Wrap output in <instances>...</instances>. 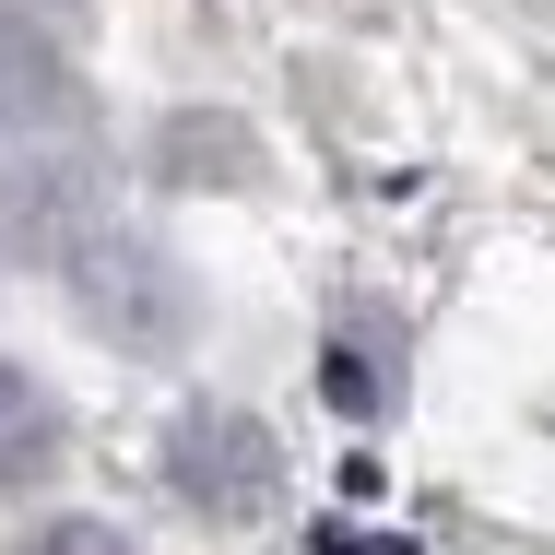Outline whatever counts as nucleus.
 <instances>
[{"instance_id": "obj_1", "label": "nucleus", "mask_w": 555, "mask_h": 555, "mask_svg": "<svg viewBox=\"0 0 555 555\" xmlns=\"http://www.w3.org/2000/svg\"><path fill=\"white\" fill-rule=\"evenodd\" d=\"M60 284H72V320L95 343H118V354H178V343L202 332V284H190L178 248H154L142 224H107Z\"/></svg>"}, {"instance_id": "obj_2", "label": "nucleus", "mask_w": 555, "mask_h": 555, "mask_svg": "<svg viewBox=\"0 0 555 555\" xmlns=\"http://www.w3.org/2000/svg\"><path fill=\"white\" fill-rule=\"evenodd\" d=\"M107 224H118V202H107V166H95L83 142L0 154V260H24V272H72Z\"/></svg>"}, {"instance_id": "obj_3", "label": "nucleus", "mask_w": 555, "mask_h": 555, "mask_svg": "<svg viewBox=\"0 0 555 555\" xmlns=\"http://www.w3.org/2000/svg\"><path fill=\"white\" fill-rule=\"evenodd\" d=\"M166 496L190 508V520H260L272 496H284V449L260 414H236V402H190L178 426H166Z\"/></svg>"}, {"instance_id": "obj_4", "label": "nucleus", "mask_w": 555, "mask_h": 555, "mask_svg": "<svg viewBox=\"0 0 555 555\" xmlns=\"http://www.w3.org/2000/svg\"><path fill=\"white\" fill-rule=\"evenodd\" d=\"M48 142H83V72H72V48L12 0V12H0V154H48Z\"/></svg>"}, {"instance_id": "obj_5", "label": "nucleus", "mask_w": 555, "mask_h": 555, "mask_svg": "<svg viewBox=\"0 0 555 555\" xmlns=\"http://www.w3.org/2000/svg\"><path fill=\"white\" fill-rule=\"evenodd\" d=\"M166 190H260V130L224 107H178L154 130V154H142Z\"/></svg>"}, {"instance_id": "obj_6", "label": "nucleus", "mask_w": 555, "mask_h": 555, "mask_svg": "<svg viewBox=\"0 0 555 555\" xmlns=\"http://www.w3.org/2000/svg\"><path fill=\"white\" fill-rule=\"evenodd\" d=\"M60 449H72L60 390H48L36 366H12V354H0V496H12V485H36V473H60Z\"/></svg>"}, {"instance_id": "obj_7", "label": "nucleus", "mask_w": 555, "mask_h": 555, "mask_svg": "<svg viewBox=\"0 0 555 555\" xmlns=\"http://www.w3.org/2000/svg\"><path fill=\"white\" fill-rule=\"evenodd\" d=\"M320 390H332L343 414H390V402H402V378H390V343H366V332H343L332 354H320Z\"/></svg>"}, {"instance_id": "obj_8", "label": "nucleus", "mask_w": 555, "mask_h": 555, "mask_svg": "<svg viewBox=\"0 0 555 555\" xmlns=\"http://www.w3.org/2000/svg\"><path fill=\"white\" fill-rule=\"evenodd\" d=\"M12 555H142V544H130L118 520H83V508H60V520H36Z\"/></svg>"}, {"instance_id": "obj_9", "label": "nucleus", "mask_w": 555, "mask_h": 555, "mask_svg": "<svg viewBox=\"0 0 555 555\" xmlns=\"http://www.w3.org/2000/svg\"><path fill=\"white\" fill-rule=\"evenodd\" d=\"M24 12H83V0H24Z\"/></svg>"}]
</instances>
